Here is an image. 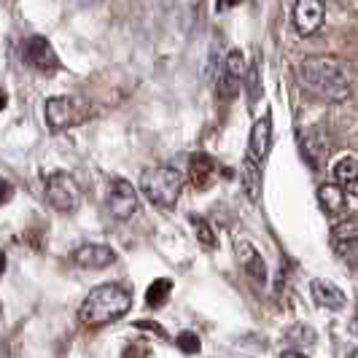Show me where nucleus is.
I'll use <instances>...</instances> for the list:
<instances>
[{
	"label": "nucleus",
	"instance_id": "22",
	"mask_svg": "<svg viewBox=\"0 0 358 358\" xmlns=\"http://www.w3.org/2000/svg\"><path fill=\"white\" fill-rule=\"evenodd\" d=\"M176 345H178V350L189 353V356H197L199 350H202V342H199L194 331H180L178 337H176Z\"/></svg>",
	"mask_w": 358,
	"mask_h": 358
},
{
	"label": "nucleus",
	"instance_id": "7",
	"mask_svg": "<svg viewBox=\"0 0 358 358\" xmlns=\"http://www.w3.org/2000/svg\"><path fill=\"white\" fill-rule=\"evenodd\" d=\"M81 116V103L76 97H52L46 100V124L52 132H62L68 127L78 124Z\"/></svg>",
	"mask_w": 358,
	"mask_h": 358
},
{
	"label": "nucleus",
	"instance_id": "14",
	"mask_svg": "<svg viewBox=\"0 0 358 358\" xmlns=\"http://www.w3.org/2000/svg\"><path fill=\"white\" fill-rule=\"evenodd\" d=\"M299 148H302L305 159L313 167H321L326 154H329V145H326V141H323V135L318 129H302L299 132Z\"/></svg>",
	"mask_w": 358,
	"mask_h": 358
},
{
	"label": "nucleus",
	"instance_id": "29",
	"mask_svg": "<svg viewBox=\"0 0 358 358\" xmlns=\"http://www.w3.org/2000/svg\"><path fill=\"white\" fill-rule=\"evenodd\" d=\"M280 358H307V356H305V353H299V350H286Z\"/></svg>",
	"mask_w": 358,
	"mask_h": 358
},
{
	"label": "nucleus",
	"instance_id": "33",
	"mask_svg": "<svg viewBox=\"0 0 358 358\" xmlns=\"http://www.w3.org/2000/svg\"><path fill=\"white\" fill-rule=\"evenodd\" d=\"M0 315H3V305H0Z\"/></svg>",
	"mask_w": 358,
	"mask_h": 358
},
{
	"label": "nucleus",
	"instance_id": "17",
	"mask_svg": "<svg viewBox=\"0 0 358 358\" xmlns=\"http://www.w3.org/2000/svg\"><path fill=\"white\" fill-rule=\"evenodd\" d=\"M318 202H321L323 213L326 215H337L345 210V192H342L337 183H323L318 186Z\"/></svg>",
	"mask_w": 358,
	"mask_h": 358
},
{
	"label": "nucleus",
	"instance_id": "20",
	"mask_svg": "<svg viewBox=\"0 0 358 358\" xmlns=\"http://www.w3.org/2000/svg\"><path fill=\"white\" fill-rule=\"evenodd\" d=\"M334 240L337 243H353V240H358V215H350V218H345V221H340L334 227Z\"/></svg>",
	"mask_w": 358,
	"mask_h": 358
},
{
	"label": "nucleus",
	"instance_id": "31",
	"mask_svg": "<svg viewBox=\"0 0 358 358\" xmlns=\"http://www.w3.org/2000/svg\"><path fill=\"white\" fill-rule=\"evenodd\" d=\"M350 334H356V337H358V315L350 321Z\"/></svg>",
	"mask_w": 358,
	"mask_h": 358
},
{
	"label": "nucleus",
	"instance_id": "11",
	"mask_svg": "<svg viewBox=\"0 0 358 358\" xmlns=\"http://www.w3.org/2000/svg\"><path fill=\"white\" fill-rule=\"evenodd\" d=\"M269 148H272V116H262L256 119L248 135V159L262 167L267 162Z\"/></svg>",
	"mask_w": 358,
	"mask_h": 358
},
{
	"label": "nucleus",
	"instance_id": "5",
	"mask_svg": "<svg viewBox=\"0 0 358 358\" xmlns=\"http://www.w3.org/2000/svg\"><path fill=\"white\" fill-rule=\"evenodd\" d=\"M46 199H49V205H52L54 210L73 213L78 208V202H81V192H78L73 176H68V173H52L46 178Z\"/></svg>",
	"mask_w": 358,
	"mask_h": 358
},
{
	"label": "nucleus",
	"instance_id": "1",
	"mask_svg": "<svg viewBox=\"0 0 358 358\" xmlns=\"http://www.w3.org/2000/svg\"><path fill=\"white\" fill-rule=\"evenodd\" d=\"M299 84L315 97L342 103L350 97V76L331 57H310L299 65Z\"/></svg>",
	"mask_w": 358,
	"mask_h": 358
},
{
	"label": "nucleus",
	"instance_id": "8",
	"mask_svg": "<svg viewBox=\"0 0 358 358\" xmlns=\"http://www.w3.org/2000/svg\"><path fill=\"white\" fill-rule=\"evenodd\" d=\"M22 57H24V62H27L30 68H36V71L54 73L59 68V59H57V54H54L52 43L43 36L27 38L24 46H22Z\"/></svg>",
	"mask_w": 358,
	"mask_h": 358
},
{
	"label": "nucleus",
	"instance_id": "10",
	"mask_svg": "<svg viewBox=\"0 0 358 358\" xmlns=\"http://www.w3.org/2000/svg\"><path fill=\"white\" fill-rule=\"evenodd\" d=\"M326 17L323 0H296L294 3V27L299 36H313L318 33Z\"/></svg>",
	"mask_w": 358,
	"mask_h": 358
},
{
	"label": "nucleus",
	"instance_id": "3",
	"mask_svg": "<svg viewBox=\"0 0 358 358\" xmlns=\"http://www.w3.org/2000/svg\"><path fill=\"white\" fill-rule=\"evenodd\" d=\"M183 173L162 164V167H148L141 176V189H143L145 199L157 208H173L178 202L180 192H183Z\"/></svg>",
	"mask_w": 358,
	"mask_h": 358
},
{
	"label": "nucleus",
	"instance_id": "15",
	"mask_svg": "<svg viewBox=\"0 0 358 358\" xmlns=\"http://www.w3.org/2000/svg\"><path fill=\"white\" fill-rule=\"evenodd\" d=\"M310 291H313V299L321 307H329V310L345 307V294H342V288L334 286V283H329V280H313V283H310Z\"/></svg>",
	"mask_w": 358,
	"mask_h": 358
},
{
	"label": "nucleus",
	"instance_id": "23",
	"mask_svg": "<svg viewBox=\"0 0 358 358\" xmlns=\"http://www.w3.org/2000/svg\"><path fill=\"white\" fill-rule=\"evenodd\" d=\"M259 71H256V65L251 68V76H248V106H256V100H259Z\"/></svg>",
	"mask_w": 358,
	"mask_h": 358
},
{
	"label": "nucleus",
	"instance_id": "21",
	"mask_svg": "<svg viewBox=\"0 0 358 358\" xmlns=\"http://www.w3.org/2000/svg\"><path fill=\"white\" fill-rule=\"evenodd\" d=\"M192 227H194V232H197V240L205 245V248H215L218 243H215V234L210 229V224L205 221V218H199V215H192Z\"/></svg>",
	"mask_w": 358,
	"mask_h": 358
},
{
	"label": "nucleus",
	"instance_id": "28",
	"mask_svg": "<svg viewBox=\"0 0 358 358\" xmlns=\"http://www.w3.org/2000/svg\"><path fill=\"white\" fill-rule=\"evenodd\" d=\"M237 3H240V0H215V8H218V11H227V8H234Z\"/></svg>",
	"mask_w": 358,
	"mask_h": 358
},
{
	"label": "nucleus",
	"instance_id": "19",
	"mask_svg": "<svg viewBox=\"0 0 358 358\" xmlns=\"http://www.w3.org/2000/svg\"><path fill=\"white\" fill-rule=\"evenodd\" d=\"M170 291H173V280H167V278H157L148 291H145V305L151 307V310H159L170 302Z\"/></svg>",
	"mask_w": 358,
	"mask_h": 358
},
{
	"label": "nucleus",
	"instance_id": "6",
	"mask_svg": "<svg viewBox=\"0 0 358 358\" xmlns=\"http://www.w3.org/2000/svg\"><path fill=\"white\" fill-rule=\"evenodd\" d=\"M106 205L116 221H127V218H132V215L138 213L141 199H138V192H135V186H132L129 180L116 178V180H110Z\"/></svg>",
	"mask_w": 358,
	"mask_h": 358
},
{
	"label": "nucleus",
	"instance_id": "4",
	"mask_svg": "<svg viewBox=\"0 0 358 358\" xmlns=\"http://www.w3.org/2000/svg\"><path fill=\"white\" fill-rule=\"evenodd\" d=\"M245 57L240 52H229L224 54L221 59V68H218V76H215V92H218V100L221 103H232L240 92V84L245 78Z\"/></svg>",
	"mask_w": 358,
	"mask_h": 358
},
{
	"label": "nucleus",
	"instance_id": "32",
	"mask_svg": "<svg viewBox=\"0 0 358 358\" xmlns=\"http://www.w3.org/2000/svg\"><path fill=\"white\" fill-rule=\"evenodd\" d=\"M6 272V253H0V275Z\"/></svg>",
	"mask_w": 358,
	"mask_h": 358
},
{
	"label": "nucleus",
	"instance_id": "27",
	"mask_svg": "<svg viewBox=\"0 0 358 358\" xmlns=\"http://www.w3.org/2000/svg\"><path fill=\"white\" fill-rule=\"evenodd\" d=\"M138 329H143V331H154L157 337H164V329H162L159 323H151V321H138L135 323Z\"/></svg>",
	"mask_w": 358,
	"mask_h": 358
},
{
	"label": "nucleus",
	"instance_id": "9",
	"mask_svg": "<svg viewBox=\"0 0 358 358\" xmlns=\"http://www.w3.org/2000/svg\"><path fill=\"white\" fill-rule=\"evenodd\" d=\"M234 253H237L240 267L245 269V275L251 278L253 283H256L259 288L267 286V278H269L267 262L262 259V253L256 251V245H253V243H248V240H240V243L234 245Z\"/></svg>",
	"mask_w": 358,
	"mask_h": 358
},
{
	"label": "nucleus",
	"instance_id": "12",
	"mask_svg": "<svg viewBox=\"0 0 358 358\" xmlns=\"http://www.w3.org/2000/svg\"><path fill=\"white\" fill-rule=\"evenodd\" d=\"M73 262L84 269H103L116 262V253H113V248L100 245V243H87L73 253Z\"/></svg>",
	"mask_w": 358,
	"mask_h": 358
},
{
	"label": "nucleus",
	"instance_id": "24",
	"mask_svg": "<svg viewBox=\"0 0 358 358\" xmlns=\"http://www.w3.org/2000/svg\"><path fill=\"white\" fill-rule=\"evenodd\" d=\"M124 358H151V348L143 342H135V345H127Z\"/></svg>",
	"mask_w": 358,
	"mask_h": 358
},
{
	"label": "nucleus",
	"instance_id": "16",
	"mask_svg": "<svg viewBox=\"0 0 358 358\" xmlns=\"http://www.w3.org/2000/svg\"><path fill=\"white\" fill-rule=\"evenodd\" d=\"M213 170H215V162L208 157V154H192L189 157V178L194 186L205 189L210 178H213Z\"/></svg>",
	"mask_w": 358,
	"mask_h": 358
},
{
	"label": "nucleus",
	"instance_id": "26",
	"mask_svg": "<svg viewBox=\"0 0 358 358\" xmlns=\"http://www.w3.org/2000/svg\"><path fill=\"white\" fill-rule=\"evenodd\" d=\"M11 197H14V186L6 178H0V205H6Z\"/></svg>",
	"mask_w": 358,
	"mask_h": 358
},
{
	"label": "nucleus",
	"instance_id": "13",
	"mask_svg": "<svg viewBox=\"0 0 358 358\" xmlns=\"http://www.w3.org/2000/svg\"><path fill=\"white\" fill-rule=\"evenodd\" d=\"M334 183L340 186L345 194L358 197V159L356 157H342L334 167H331Z\"/></svg>",
	"mask_w": 358,
	"mask_h": 358
},
{
	"label": "nucleus",
	"instance_id": "2",
	"mask_svg": "<svg viewBox=\"0 0 358 358\" xmlns=\"http://www.w3.org/2000/svg\"><path fill=\"white\" fill-rule=\"evenodd\" d=\"M132 307V294L122 283H103L92 288L78 310V318L87 326H103V323L119 321Z\"/></svg>",
	"mask_w": 358,
	"mask_h": 358
},
{
	"label": "nucleus",
	"instance_id": "18",
	"mask_svg": "<svg viewBox=\"0 0 358 358\" xmlns=\"http://www.w3.org/2000/svg\"><path fill=\"white\" fill-rule=\"evenodd\" d=\"M240 176H243V192H245V197L251 199V202H256L259 194H262V167L245 157Z\"/></svg>",
	"mask_w": 358,
	"mask_h": 358
},
{
	"label": "nucleus",
	"instance_id": "30",
	"mask_svg": "<svg viewBox=\"0 0 358 358\" xmlns=\"http://www.w3.org/2000/svg\"><path fill=\"white\" fill-rule=\"evenodd\" d=\"M6 106H8V94H6V92H3V87H0V110H3Z\"/></svg>",
	"mask_w": 358,
	"mask_h": 358
},
{
	"label": "nucleus",
	"instance_id": "25",
	"mask_svg": "<svg viewBox=\"0 0 358 358\" xmlns=\"http://www.w3.org/2000/svg\"><path fill=\"white\" fill-rule=\"evenodd\" d=\"M340 256L348 259L350 264H358V240H353V243H340Z\"/></svg>",
	"mask_w": 358,
	"mask_h": 358
}]
</instances>
